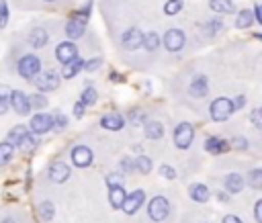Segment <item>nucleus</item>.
I'll use <instances>...</instances> for the list:
<instances>
[{"mask_svg": "<svg viewBox=\"0 0 262 223\" xmlns=\"http://www.w3.org/2000/svg\"><path fill=\"white\" fill-rule=\"evenodd\" d=\"M235 108H233V100L231 98H225V96H219V98H215L213 102H211V106H209V115H211V119L213 121H225V119H229V115L233 113Z\"/></svg>", "mask_w": 262, "mask_h": 223, "instance_id": "nucleus-1", "label": "nucleus"}, {"mask_svg": "<svg viewBox=\"0 0 262 223\" xmlns=\"http://www.w3.org/2000/svg\"><path fill=\"white\" fill-rule=\"evenodd\" d=\"M168 213H170V203H168V198L166 196H154L151 200H149V205H147V215H149V219L151 221H156V223H160V221H164L166 217H168Z\"/></svg>", "mask_w": 262, "mask_h": 223, "instance_id": "nucleus-2", "label": "nucleus"}, {"mask_svg": "<svg viewBox=\"0 0 262 223\" xmlns=\"http://www.w3.org/2000/svg\"><path fill=\"white\" fill-rule=\"evenodd\" d=\"M192 139H194V129H192L190 123L176 125V129H174V145L178 149H188L190 143H192Z\"/></svg>", "mask_w": 262, "mask_h": 223, "instance_id": "nucleus-3", "label": "nucleus"}, {"mask_svg": "<svg viewBox=\"0 0 262 223\" xmlns=\"http://www.w3.org/2000/svg\"><path fill=\"white\" fill-rule=\"evenodd\" d=\"M39 70H41V61H39L37 55H25V57H20V61H18V74L23 78L33 80L39 74Z\"/></svg>", "mask_w": 262, "mask_h": 223, "instance_id": "nucleus-4", "label": "nucleus"}, {"mask_svg": "<svg viewBox=\"0 0 262 223\" xmlns=\"http://www.w3.org/2000/svg\"><path fill=\"white\" fill-rule=\"evenodd\" d=\"M35 86H37L41 92L55 90V88L59 86V78H57V74H55L53 70H45V72L39 70V74L35 76Z\"/></svg>", "mask_w": 262, "mask_h": 223, "instance_id": "nucleus-5", "label": "nucleus"}, {"mask_svg": "<svg viewBox=\"0 0 262 223\" xmlns=\"http://www.w3.org/2000/svg\"><path fill=\"white\" fill-rule=\"evenodd\" d=\"M29 129L33 133H37V135L47 133V131L53 129V117L51 115H45V113H37V115H33V119L29 123Z\"/></svg>", "mask_w": 262, "mask_h": 223, "instance_id": "nucleus-6", "label": "nucleus"}, {"mask_svg": "<svg viewBox=\"0 0 262 223\" xmlns=\"http://www.w3.org/2000/svg\"><path fill=\"white\" fill-rule=\"evenodd\" d=\"M184 33L180 29H170L164 33V47L168 51H180L184 47Z\"/></svg>", "mask_w": 262, "mask_h": 223, "instance_id": "nucleus-7", "label": "nucleus"}, {"mask_svg": "<svg viewBox=\"0 0 262 223\" xmlns=\"http://www.w3.org/2000/svg\"><path fill=\"white\" fill-rule=\"evenodd\" d=\"M143 200H145V192H143V190H133L131 194H125L121 209H123L127 215H133V213H137V209L143 205Z\"/></svg>", "mask_w": 262, "mask_h": 223, "instance_id": "nucleus-8", "label": "nucleus"}, {"mask_svg": "<svg viewBox=\"0 0 262 223\" xmlns=\"http://www.w3.org/2000/svg\"><path fill=\"white\" fill-rule=\"evenodd\" d=\"M8 102L10 106L16 110V115H29L31 110V104H29V96L20 90H12L10 96H8Z\"/></svg>", "mask_w": 262, "mask_h": 223, "instance_id": "nucleus-9", "label": "nucleus"}, {"mask_svg": "<svg viewBox=\"0 0 262 223\" xmlns=\"http://www.w3.org/2000/svg\"><path fill=\"white\" fill-rule=\"evenodd\" d=\"M72 164L78 168H88L92 164V149L88 145H76L72 149Z\"/></svg>", "mask_w": 262, "mask_h": 223, "instance_id": "nucleus-10", "label": "nucleus"}, {"mask_svg": "<svg viewBox=\"0 0 262 223\" xmlns=\"http://www.w3.org/2000/svg\"><path fill=\"white\" fill-rule=\"evenodd\" d=\"M121 41H123V47L125 49H139L141 43H143V33L137 27H131V29H127L123 33Z\"/></svg>", "mask_w": 262, "mask_h": 223, "instance_id": "nucleus-11", "label": "nucleus"}, {"mask_svg": "<svg viewBox=\"0 0 262 223\" xmlns=\"http://www.w3.org/2000/svg\"><path fill=\"white\" fill-rule=\"evenodd\" d=\"M55 57H57V61L68 63V61H72L74 57H78V49H76V45H74L72 41H61V43L55 47Z\"/></svg>", "mask_w": 262, "mask_h": 223, "instance_id": "nucleus-12", "label": "nucleus"}, {"mask_svg": "<svg viewBox=\"0 0 262 223\" xmlns=\"http://www.w3.org/2000/svg\"><path fill=\"white\" fill-rule=\"evenodd\" d=\"M70 174H72V170H70V166L66 162H55V164L49 166V178L53 182H57V184L59 182H66L70 178Z\"/></svg>", "mask_w": 262, "mask_h": 223, "instance_id": "nucleus-13", "label": "nucleus"}, {"mask_svg": "<svg viewBox=\"0 0 262 223\" xmlns=\"http://www.w3.org/2000/svg\"><path fill=\"white\" fill-rule=\"evenodd\" d=\"M229 141L227 139H221V137H207L205 139V149L213 155H219V153H225L229 151Z\"/></svg>", "mask_w": 262, "mask_h": 223, "instance_id": "nucleus-14", "label": "nucleus"}, {"mask_svg": "<svg viewBox=\"0 0 262 223\" xmlns=\"http://www.w3.org/2000/svg\"><path fill=\"white\" fill-rule=\"evenodd\" d=\"M188 92H190V96H194V98H203V96L209 92L207 78H205V76H194V78H192V82H190Z\"/></svg>", "mask_w": 262, "mask_h": 223, "instance_id": "nucleus-15", "label": "nucleus"}, {"mask_svg": "<svg viewBox=\"0 0 262 223\" xmlns=\"http://www.w3.org/2000/svg\"><path fill=\"white\" fill-rule=\"evenodd\" d=\"M100 125H102L104 129H108V131H119V129H123L125 119H123L119 113H108V115H104V117L100 119Z\"/></svg>", "mask_w": 262, "mask_h": 223, "instance_id": "nucleus-16", "label": "nucleus"}, {"mask_svg": "<svg viewBox=\"0 0 262 223\" xmlns=\"http://www.w3.org/2000/svg\"><path fill=\"white\" fill-rule=\"evenodd\" d=\"M188 194H190V198H192V200H196V203H207L211 192H209V188H207L205 184L194 182V184H190V186H188Z\"/></svg>", "mask_w": 262, "mask_h": 223, "instance_id": "nucleus-17", "label": "nucleus"}, {"mask_svg": "<svg viewBox=\"0 0 262 223\" xmlns=\"http://www.w3.org/2000/svg\"><path fill=\"white\" fill-rule=\"evenodd\" d=\"M143 129H145L147 139H160V137L164 135V125H162L160 121H156V119L145 121V123H143Z\"/></svg>", "mask_w": 262, "mask_h": 223, "instance_id": "nucleus-18", "label": "nucleus"}, {"mask_svg": "<svg viewBox=\"0 0 262 223\" xmlns=\"http://www.w3.org/2000/svg\"><path fill=\"white\" fill-rule=\"evenodd\" d=\"M225 190L229 194H235V192H242L244 190V178L239 174H227L225 176Z\"/></svg>", "mask_w": 262, "mask_h": 223, "instance_id": "nucleus-19", "label": "nucleus"}, {"mask_svg": "<svg viewBox=\"0 0 262 223\" xmlns=\"http://www.w3.org/2000/svg\"><path fill=\"white\" fill-rule=\"evenodd\" d=\"M209 8L213 12H219V14H229V12L235 10V6H233L231 0H211L209 2Z\"/></svg>", "mask_w": 262, "mask_h": 223, "instance_id": "nucleus-20", "label": "nucleus"}, {"mask_svg": "<svg viewBox=\"0 0 262 223\" xmlns=\"http://www.w3.org/2000/svg\"><path fill=\"white\" fill-rule=\"evenodd\" d=\"M84 68V59H80V57H74L72 61H68V63H63V78H74L80 70Z\"/></svg>", "mask_w": 262, "mask_h": 223, "instance_id": "nucleus-21", "label": "nucleus"}, {"mask_svg": "<svg viewBox=\"0 0 262 223\" xmlns=\"http://www.w3.org/2000/svg\"><path fill=\"white\" fill-rule=\"evenodd\" d=\"M125 194H127V192L123 190V186H115V188H108V203H111V207H113V209H121Z\"/></svg>", "mask_w": 262, "mask_h": 223, "instance_id": "nucleus-22", "label": "nucleus"}, {"mask_svg": "<svg viewBox=\"0 0 262 223\" xmlns=\"http://www.w3.org/2000/svg\"><path fill=\"white\" fill-rule=\"evenodd\" d=\"M29 43H31L33 47H43V45L47 43V31H45L43 27L33 29V31H31V37H29Z\"/></svg>", "mask_w": 262, "mask_h": 223, "instance_id": "nucleus-23", "label": "nucleus"}, {"mask_svg": "<svg viewBox=\"0 0 262 223\" xmlns=\"http://www.w3.org/2000/svg\"><path fill=\"white\" fill-rule=\"evenodd\" d=\"M53 215H55V205L51 200H41V205H39V217L43 221H51Z\"/></svg>", "mask_w": 262, "mask_h": 223, "instance_id": "nucleus-24", "label": "nucleus"}, {"mask_svg": "<svg viewBox=\"0 0 262 223\" xmlns=\"http://www.w3.org/2000/svg\"><path fill=\"white\" fill-rule=\"evenodd\" d=\"M14 155V145L8 143V141H2L0 143V166H6Z\"/></svg>", "mask_w": 262, "mask_h": 223, "instance_id": "nucleus-25", "label": "nucleus"}, {"mask_svg": "<svg viewBox=\"0 0 262 223\" xmlns=\"http://www.w3.org/2000/svg\"><path fill=\"white\" fill-rule=\"evenodd\" d=\"M252 25H254V14H252V10H239L237 20H235V27H237V29H248V27H252Z\"/></svg>", "mask_w": 262, "mask_h": 223, "instance_id": "nucleus-26", "label": "nucleus"}, {"mask_svg": "<svg viewBox=\"0 0 262 223\" xmlns=\"http://www.w3.org/2000/svg\"><path fill=\"white\" fill-rule=\"evenodd\" d=\"M160 41H162V39H160V35L151 31V33L143 35V43H141V45H143L147 51H156V49L160 47Z\"/></svg>", "mask_w": 262, "mask_h": 223, "instance_id": "nucleus-27", "label": "nucleus"}, {"mask_svg": "<svg viewBox=\"0 0 262 223\" xmlns=\"http://www.w3.org/2000/svg\"><path fill=\"white\" fill-rule=\"evenodd\" d=\"M16 147L20 149V151H25V153H31L35 147H37V141L33 139V135H23L20 139H18V143H16Z\"/></svg>", "mask_w": 262, "mask_h": 223, "instance_id": "nucleus-28", "label": "nucleus"}, {"mask_svg": "<svg viewBox=\"0 0 262 223\" xmlns=\"http://www.w3.org/2000/svg\"><path fill=\"white\" fill-rule=\"evenodd\" d=\"M248 184L256 190L262 188V168H254V170L248 172Z\"/></svg>", "mask_w": 262, "mask_h": 223, "instance_id": "nucleus-29", "label": "nucleus"}, {"mask_svg": "<svg viewBox=\"0 0 262 223\" xmlns=\"http://www.w3.org/2000/svg\"><path fill=\"white\" fill-rule=\"evenodd\" d=\"M96 100H98V94L92 86H88L80 96V102H84V106H92V104H96Z\"/></svg>", "mask_w": 262, "mask_h": 223, "instance_id": "nucleus-30", "label": "nucleus"}, {"mask_svg": "<svg viewBox=\"0 0 262 223\" xmlns=\"http://www.w3.org/2000/svg\"><path fill=\"white\" fill-rule=\"evenodd\" d=\"M27 133H29V129H27L25 125H16V127H12V129H10V133H8V143L16 145V143H18V139H20L23 135H27Z\"/></svg>", "mask_w": 262, "mask_h": 223, "instance_id": "nucleus-31", "label": "nucleus"}, {"mask_svg": "<svg viewBox=\"0 0 262 223\" xmlns=\"http://www.w3.org/2000/svg\"><path fill=\"white\" fill-rule=\"evenodd\" d=\"M151 166H154V162H151V158H147V155H139V158L135 160V168H137L141 174H149V172H151Z\"/></svg>", "mask_w": 262, "mask_h": 223, "instance_id": "nucleus-32", "label": "nucleus"}, {"mask_svg": "<svg viewBox=\"0 0 262 223\" xmlns=\"http://www.w3.org/2000/svg\"><path fill=\"white\" fill-rule=\"evenodd\" d=\"M104 182H106L108 188H115V186H123L125 184V178H123L121 172H111V174H106Z\"/></svg>", "mask_w": 262, "mask_h": 223, "instance_id": "nucleus-33", "label": "nucleus"}, {"mask_svg": "<svg viewBox=\"0 0 262 223\" xmlns=\"http://www.w3.org/2000/svg\"><path fill=\"white\" fill-rule=\"evenodd\" d=\"M182 0H168L166 4H164V12L166 14H170V16H174V14H178L180 10H182Z\"/></svg>", "mask_w": 262, "mask_h": 223, "instance_id": "nucleus-34", "label": "nucleus"}, {"mask_svg": "<svg viewBox=\"0 0 262 223\" xmlns=\"http://www.w3.org/2000/svg\"><path fill=\"white\" fill-rule=\"evenodd\" d=\"M29 104H31L33 108H39V110H41V108L47 106V98H45L41 92H39V94H31V96H29Z\"/></svg>", "mask_w": 262, "mask_h": 223, "instance_id": "nucleus-35", "label": "nucleus"}, {"mask_svg": "<svg viewBox=\"0 0 262 223\" xmlns=\"http://www.w3.org/2000/svg\"><path fill=\"white\" fill-rule=\"evenodd\" d=\"M160 176L166 178V180H174L176 178V170L172 166H168V164H162L160 166Z\"/></svg>", "mask_w": 262, "mask_h": 223, "instance_id": "nucleus-36", "label": "nucleus"}, {"mask_svg": "<svg viewBox=\"0 0 262 223\" xmlns=\"http://www.w3.org/2000/svg\"><path fill=\"white\" fill-rule=\"evenodd\" d=\"M8 23V4L6 0H0V29H4Z\"/></svg>", "mask_w": 262, "mask_h": 223, "instance_id": "nucleus-37", "label": "nucleus"}, {"mask_svg": "<svg viewBox=\"0 0 262 223\" xmlns=\"http://www.w3.org/2000/svg\"><path fill=\"white\" fill-rule=\"evenodd\" d=\"M53 117V129H63L66 125H68V119H66V115H61V113H55V115H51Z\"/></svg>", "mask_w": 262, "mask_h": 223, "instance_id": "nucleus-38", "label": "nucleus"}, {"mask_svg": "<svg viewBox=\"0 0 262 223\" xmlns=\"http://www.w3.org/2000/svg\"><path fill=\"white\" fill-rule=\"evenodd\" d=\"M129 117H131V123H133V125H143V123H145V121H143L145 115H143L141 110H131Z\"/></svg>", "mask_w": 262, "mask_h": 223, "instance_id": "nucleus-39", "label": "nucleus"}, {"mask_svg": "<svg viewBox=\"0 0 262 223\" xmlns=\"http://www.w3.org/2000/svg\"><path fill=\"white\" fill-rule=\"evenodd\" d=\"M121 170H123V172H133V170H135V162H133L131 158H123V160H121Z\"/></svg>", "mask_w": 262, "mask_h": 223, "instance_id": "nucleus-40", "label": "nucleus"}, {"mask_svg": "<svg viewBox=\"0 0 262 223\" xmlns=\"http://www.w3.org/2000/svg\"><path fill=\"white\" fill-rule=\"evenodd\" d=\"M229 145H233L235 149H242V151H244V149H248V141H246L244 137H235V139H233Z\"/></svg>", "mask_w": 262, "mask_h": 223, "instance_id": "nucleus-41", "label": "nucleus"}, {"mask_svg": "<svg viewBox=\"0 0 262 223\" xmlns=\"http://www.w3.org/2000/svg\"><path fill=\"white\" fill-rule=\"evenodd\" d=\"M254 221L262 223V200H256V205H254Z\"/></svg>", "mask_w": 262, "mask_h": 223, "instance_id": "nucleus-42", "label": "nucleus"}, {"mask_svg": "<svg viewBox=\"0 0 262 223\" xmlns=\"http://www.w3.org/2000/svg\"><path fill=\"white\" fill-rule=\"evenodd\" d=\"M98 65H100V59H98V57H94V59H90V61H84V70H88V72H94Z\"/></svg>", "mask_w": 262, "mask_h": 223, "instance_id": "nucleus-43", "label": "nucleus"}, {"mask_svg": "<svg viewBox=\"0 0 262 223\" xmlns=\"http://www.w3.org/2000/svg\"><path fill=\"white\" fill-rule=\"evenodd\" d=\"M84 110H86V106H84V102H80V100H78V102L74 104V117H76V119H82V115H84Z\"/></svg>", "mask_w": 262, "mask_h": 223, "instance_id": "nucleus-44", "label": "nucleus"}, {"mask_svg": "<svg viewBox=\"0 0 262 223\" xmlns=\"http://www.w3.org/2000/svg\"><path fill=\"white\" fill-rule=\"evenodd\" d=\"M260 115H262V113H260V108H254V110H252V115H250V117H252L254 127H262V119H260Z\"/></svg>", "mask_w": 262, "mask_h": 223, "instance_id": "nucleus-45", "label": "nucleus"}, {"mask_svg": "<svg viewBox=\"0 0 262 223\" xmlns=\"http://www.w3.org/2000/svg\"><path fill=\"white\" fill-rule=\"evenodd\" d=\"M8 106H10V102H8V96L0 92V115H4V113L8 110Z\"/></svg>", "mask_w": 262, "mask_h": 223, "instance_id": "nucleus-46", "label": "nucleus"}, {"mask_svg": "<svg viewBox=\"0 0 262 223\" xmlns=\"http://www.w3.org/2000/svg\"><path fill=\"white\" fill-rule=\"evenodd\" d=\"M252 14H254V23L262 25V10H260V6H258V4L254 6V12H252Z\"/></svg>", "mask_w": 262, "mask_h": 223, "instance_id": "nucleus-47", "label": "nucleus"}, {"mask_svg": "<svg viewBox=\"0 0 262 223\" xmlns=\"http://www.w3.org/2000/svg\"><path fill=\"white\" fill-rule=\"evenodd\" d=\"M221 223H244L237 215H227V217H223V221Z\"/></svg>", "mask_w": 262, "mask_h": 223, "instance_id": "nucleus-48", "label": "nucleus"}, {"mask_svg": "<svg viewBox=\"0 0 262 223\" xmlns=\"http://www.w3.org/2000/svg\"><path fill=\"white\" fill-rule=\"evenodd\" d=\"M244 102H246V96H237V98L233 100V108H242Z\"/></svg>", "mask_w": 262, "mask_h": 223, "instance_id": "nucleus-49", "label": "nucleus"}, {"mask_svg": "<svg viewBox=\"0 0 262 223\" xmlns=\"http://www.w3.org/2000/svg\"><path fill=\"white\" fill-rule=\"evenodd\" d=\"M217 198H219L221 203H225V200H227V194H225V192H219V194H217Z\"/></svg>", "mask_w": 262, "mask_h": 223, "instance_id": "nucleus-50", "label": "nucleus"}, {"mask_svg": "<svg viewBox=\"0 0 262 223\" xmlns=\"http://www.w3.org/2000/svg\"><path fill=\"white\" fill-rule=\"evenodd\" d=\"M47 2H53V0H47Z\"/></svg>", "mask_w": 262, "mask_h": 223, "instance_id": "nucleus-51", "label": "nucleus"}]
</instances>
